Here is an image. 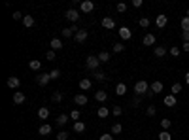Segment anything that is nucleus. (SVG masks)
<instances>
[{"mask_svg": "<svg viewBox=\"0 0 189 140\" xmlns=\"http://www.w3.org/2000/svg\"><path fill=\"white\" fill-rule=\"evenodd\" d=\"M134 93H136V95H148V93H149V85H148V81H144V80L136 81V85H134Z\"/></svg>", "mask_w": 189, "mask_h": 140, "instance_id": "1", "label": "nucleus"}, {"mask_svg": "<svg viewBox=\"0 0 189 140\" xmlns=\"http://www.w3.org/2000/svg\"><path fill=\"white\" fill-rule=\"evenodd\" d=\"M98 64H100V61H98V57H95V55H89V57H87V61H85L87 70H93V72H96Z\"/></svg>", "mask_w": 189, "mask_h": 140, "instance_id": "2", "label": "nucleus"}, {"mask_svg": "<svg viewBox=\"0 0 189 140\" xmlns=\"http://www.w3.org/2000/svg\"><path fill=\"white\" fill-rule=\"evenodd\" d=\"M80 9H81L83 13H89V12H93V9H95V4L91 2V0H83V2L80 4Z\"/></svg>", "mask_w": 189, "mask_h": 140, "instance_id": "3", "label": "nucleus"}, {"mask_svg": "<svg viewBox=\"0 0 189 140\" xmlns=\"http://www.w3.org/2000/svg\"><path fill=\"white\" fill-rule=\"evenodd\" d=\"M77 30H80V28H77L76 25H72V27H68V28H62V36H64V38H72V34H74V36L77 34Z\"/></svg>", "mask_w": 189, "mask_h": 140, "instance_id": "4", "label": "nucleus"}, {"mask_svg": "<svg viewBox=\"0 0 189 140\" xmlns=\"http://www.w3.org/2000/svg\"><path fill=\"white\" fill-rule=\"evenodd\" d=\"M19 85H21V80H19L17 76H9V78H8V87H9V89H17Z\"/></svg>", "mask_w": 189, "mask_h": 140, "instance_id": "5", "label": "nucleus"}, {"mask_svg": "<svg viewBox=\"0 0 189 140\" xmlns=\"http://www.w3.org/2000/svg\"><path fill=\"white\" fill-rule=\"evenodd\" d=\"M166 23H168V17H166V15H157V19H155V25H157L159 28H164L166 27Z\"/></svg>", "mask_w": 189, "mask_h": 140, "instance_id": "6", "label": "nucleus"}, {"mask_svg": "<svg viewBox=\"0 0 189 140\" xmlns=\"http://www.w3.org/2000/svg\"><path fill=\"white\" fill-rule=\"evenodd\" d=\"M149 89H151V93H153V95L163 93V81H153V83L149 85Z\"/></svg>", "mask_w": 189, "mask_h": 140, "instance_id": "7", "label": "nucleus"}, {"mask_svg": "<svg viewBox=\"0 0 189 140\" xmlns=\"http://www.w3.org/2000/svg\"><path fill=\"white\" fill-rule=\"evenodd\" d=\"M25 100H27L25 93H23V91H15V95H13V102H15V104H23Z\"/></svg>", "mask_w": 189, "mask_h": 140, "instance_id": "8", "label": "nucleus"}, {"mask_svg": "<svg viewBox=\"0 0 189 140\" xmlns=\"http://www.w3.org/2000/svg\"><path fill=\"white\" fill-rule=\"evenodd\" d=\"M119 36L123 38V40H129V38H132V32H130L129 27H121L119 28Z\"/></svg>", "mask_w": 189, "mask_h": 140, "instance_id": "9", "label": "nucleus"}, {"mask_svg": "<svg viewBox=\"0 0 189 140\" xmlns=\"http://www.w3.org/2000/svg\"><path fill=\"white\" fill-rule=\"evenodd\" d=\"M163 102H164V106H168V108H172V106H176V96H174V95H166Z\"/></svg>", "mask_w": 189, "mask_h": 140, "instance_id": "10", "label": "nucleus"}, {"mask_svg": "<svg viewBox=\"0 0 189 140\" xmlns=\"http://www.w3.org/2000/svg\"><path fill=\"white\" fill-rule=\"evenodd\" d=\"M74 102H76L77 106H85V104H87V96L80 93V95H76V96H74Z\"/></svg>", "mask_w": 189, "mask_h": 140, "instance_id": "11", "label": "nucleus"}, {"mask_svg": "<svg viewBox=\"0 0 189 140\" xmlns=\"http://www.w3.org/2000/svg\"><path fill=\"white\" fill-rule=\"evenodd\" d=\"M66 19H70L72 23H76V21L80 19V13H77L76 9H68V12H66Z\"/></svg>", "mask_w": 189, "mask_h": 140, "instance_id": "12", "label": "nucleus"}, {"mask_svg": "<svg viewBox=\"0 0 189 140\" xmlns=\"http://www.w3.org/2000/svg\"><path fill=\"white\" fill-rule=\"evenodd\" d=\"M49 80H51L49 74H40V76L36 78V81H38L40 85H47V83H49Z\"/></svg>", "mask_w": 189, "mask_h": 140, "instance_id": "13", "label": "nucleus"}, {"mask_svg": "<svg viewBox=\"0 0 189 140\" xmlns=\"http://www.w3.org/2000/svg\"><path fill=\"white\" fill-rule=\"evenodd\" d=\"M102 27H104V28H114V27H115L114 19H112V17H102Z\"/></svg>", "mask_w": 189, "mask_h": 140, "instance_id": "14", "label": "nucleus"}, {"mask_svg": "<svg viewBox=\"0 0 189 140\" xmlns=\"http://www.w3.org/2000/svg\"><path fill=\"white\" fill-rule=\"evenodd\" d=\"M153 53H155V57H164L166 55V47L164 46H155Z\"/></svg>", "mask_w": 189, "mask_h": 140, "instance_id": "15", "label": "nucleus"}, {"mask_svg": "<svg viewBox=\"0 0 189 140\" xmlns=\"http://www.w3.org/2000/svg\"><path fill=\"white\" fill-rule=\"evenodd\" d=\"M91 85H93V81H91V80H89V78H83V80L80 81V89L87 91V89H91Z\"/></svg>", "mask_w": 189, "mask_h": 140, "instance_id": "16", "label": "nucleus"}, {"mask_svg": "<svg viewBox=\"0 0 189 140\" xmlns=\"http://www.w3.org/2000/svg\"><path fill=\"white\" fill-rule=\"evenodd\" d=\"M38 133H40V134H43V136H46V134H49V133H51V125H47V123H42V125H40V129H38Z\"/></svg>", "mask_w": 189, "mask_h": 140, "instance_id": "17", "label": "nucleus"}, {"mask_svg": "<svg viewBox=\"0 0 189 140\" xmlns=\"http://www.w3.org/2000/svg\"><path fill=\"white\" fill-rule=\"evenodd\" d=\"M38 117H40L42 121H43V119H47V117H49V110L46 108V106H42V108L38 110Z\"/></svg>", "mask_w": 189, "mask_h": 140, "instance_id": "18", "label": "nucleus"}, {"mask_svg": "<svg viewBox=\"0 0 189 140\" xmlns=\"http://www.w3.org/2000/svg\"><path fill=\"white\" fill-rule=\"evenodd\" d=\"M125 93H127V85H125V83H117V85H115V95L123 96Z\"/></svg>", "mask_w": 189, "mask_h": 140, "instance_id": "19", "label": "nucleus"}, {"mask_svg": "<svg viewBox=\"0 0 189 140\" xmlns=\"http://www.w3.org/2000/svg\"><path fill=\"white\" fill-rule=\"evenodd\" d=\"M95 99H96L98 102H104V100L108 99V93H106V91H96V93H95Z\"/></svg>", "mask_w": 189, "mask_h": 140, "instance_id": "20", "label": "nucleus"}, {"mask_svg": "<svg viewBox=\"0 0 189 140\" xmlns=\"http://www.w3.org/2000/svg\"><path fill=\"white\" fill-rule=\"evenodd\" d=\"M87 40V30H77V34H76V42H85Z\"/></svg>", "mask_w": 189, "mask_h": 140, "instance_id": "21", "label": "nucleus"}, {"mask_svg": "<svg viewBox=\"0 0 189 140\" xmlns=\"http://www.w3.org/2000/svg\"><path fill=\"white\" fill-rule=\"evenodd\" d=\"M142 42H144V46H153L155 44V36L153 34H146Z\"/></svg>", "mask_w": 189, "mask_h": 140, "instance_id": "22", "label": "nucleus"}, {"mask_svg": "<svg viewBox=\"0 0 189 140\" xmlns=\"http://www.w3.org/2000/svg\"><path fill=\"white\" fill-rule=\"evenodd\" d=\"M68 119H70V115H66V114H61L59 117H57V125H66V123H68Z\"/></svg>", "mask_w": 189, "mask_h": 140, "instance_id": "23", "label": "nucleus"}, {"mask_svg": "<svg viewBox=\"0 0 189 140\" xmlns=\"http://www.w3.org/2000/svg\"><path fill=\"white\" fill-rule=\"evenodd\" d=\"M23 25H25L27 28H30L32 25H34V17H32V15H25V17H23Z\"/></svg>", "mask_w": 189, "mask_h": 140, "instance_id": "24", "label": "nucleus"}, {"mask_svg": "<svg viewBox=\"0 0 189 140\" xmlns=\"http://www.w3.org/2000/svg\"><path fill=\"white\" fill-rule=\"evenodd\" d=\"M49 46H51V49L55 51V49H61V47H62V42H61L59 38H53V40H51V44H49Z\"/></svg>", "mask_w": 189, "mask_h": 140, "instance_id": "25", "label": "nucleus"}, {"mask_svg": "<svg viewBox=\"0 0 189 140\" xmlns=\"http://www.w3.org/2000/svg\"><path fill=\"white\" fill-rule=\"evenodd\" d=\"M96 114H98V117H102V119H104V117H108V115H110V110L106 108V106H100Z\"/></svg>", "mask_w": 189, "mask_h": 140, "instance_id": "26", "label": "nucleus"}, {"mask_svg": "<svg viewBox=\"0 0 189 140\" xmlns=\"http://www.w3.org/2000/svg\"><path fill=\"white\" fill-rule=\"evenodd\" d=\"M98 61H100V62H108L110 61V53L108 51H100V53H98Z\"/></svg>", "mask_w": 189, "mask_h": 140, "instance_id": "27", "label": "nucleus"}, {"mask_svg": "<svg viewBox=\"0 0 189 140\" xmlns=\"http://www.w3.org/2000/svg\"><path fill=\"white\" fill-rule=\"evenodd\" d=\"M28 66H30V70H40L42 68V61H30Z\"/></svg>", "mask_w": 189, "mask_h": 140, "instance_id": "28", "label": "nucleus"}, {"mask_svg": "<svg viewBox=\"0 0 189 140\" xmlns=\"http://www.w3.org/2000/svg\"><path fill=\"white\" fill-rule=\"evenodd\" d=\"M74 131H76V133H83V131H85V123L76 121V123H74Z\"/></svg>", "mask_w": 189, "mask_h": 140, "instance_id": "29", "label": "nucleus"}, {"mask_svg": "<svg viewBox=\"0 0 189 140\" xmlns=\"http://www.w3.org/2000/svg\"><path fill=\"white\" fill-rule=\"evenodd\" d=\"M159 140H172V134L168 131H161L159 133Z\"/></svg>", "mask_w": 189, "mask_h": 140, "instance_id": "30", "label": "nucleus"}, {"mask_svg": "<svg viewBox=\"0 0 189 140\" xmlns=\"http://www.w3.org/2000/svg\"><path fill=\"white\" fill-rule=\"evenodd\" d=\"M180 91H182V83H174V85H172V89H170V95H174V96H176Z\"/></svg>", "mask_w": 189, "mask_h": 140, "instance_id": "31", "label": "nucleus"}, {"mask_svg": "<svg viewBox=\"0 0 189 140\" xmlns=\"http://www.w3.org/2000/svg\"><path fill=\"white\" fill-rule=\"evenodd\" d=\"M121 131H123V127H121V123H115L112 127V134H121Z\"/></svg>", "mask_w": 189, "mask_h": 140, "instance_id": "32", "label": "nucleus"}, {"mask_svg": "<svg viewBox=\"0 0 189 140\" xmlns=\"http://www.w3.org/2000/svg\"><path fill=\"white\" fill-rule=\"evenodd\" d=\"M138 25H140L142 28H148V27H149V19H148V17H142V19L138 21Z\"/></svg>", "mask_w": 189, "mask_h": 140, "instance_id": "33", "label": "nucleus"}, {"mask_svg": "<svg viewBox=\"0 0 189 140\" xmlns=\"http://www.w3.org/2000/svg\"><path fill=\"white\" fill-rule=\"evenodd\" d=\"M49 76H51V80H59V78H61V70H59V68L51 70V72H49Z\"/></svg>", "mask_w": 189, "mask_h": 140, "instance_id": "34", "label": "nucleus"}, {"mask_svg": "<svg viewBox=\"0 0 189 140\" xmlns=\"http://www.w3.org/2000/svg\"><path fill=\"white\" fill-rule=\"evenodd\" d=\"M170 119H166V117H163V119H161V127H163V131H166V129H168L170 127Z\"/></svg>", "mask_w": 189, "mask_h": 140, "instance_id": "35", "label": "nucleus"}, {"mask_svg": "<svg viewBox=\"0 0 189 140\" xmlns=\"http://www.w3.org/2000/svg\"><path fill=\"white\" fill-rule=\"evenodd\" d=\"M93 76H95V80H98V81L106 80V74H104V72H93Z\"/></svg>", "mask_w": 189, "mask_h": 140, "instance_id": "36", "label": "nucleus"}, {"mask_svg": "<svg viewBox=\"0 0 189 140\" xmlns=\"http://www.w3.org/2000/svg\"><path fill=\"white\" fill-rule=\"evenodd\" d=\"M180 25H182V30H189V17H183Z\"/></svg>", "mask_w": 189, "mask_h": 140, "instance_id": "37", "label": "nucleus"}, {"mask_svg": "<svg viewBox=\"0 0 189 140\" xmlns=\"http://www.w3.org/2000/svg\"><path fill=\"white\" fill-rule=\"evenodd\" d=\"M180 51H182V49L178 47V46H172V47H170V55H172V57H178V55H180Z\"/></svg>", "mask_w": 189, "mask_h": 140, "instance_id": "38", "label": "nucleus"}, {"mask_svg": "<svg viewBox=\"0 0 189 140\" xmlns=\"http://www.w3.org/2000/svg\"><path fill=\"white\" fill-rule=\"evenodd\" d=\"M112 114L117 117V115H121V114H123V108H121V106H114V108H112Z\"/></svg>", "mask_w": 189, "mask_h": 140, "instance_id": "39", "label": "nucleus"}, {"mask_svg": "<svg viewBox=\"0 0 189 140\" xmlns=\"http://www.w3.org/2000/svg\"><path fill=\"white\" fill-rule=\"evenodd\" d=\"M70 119H74V121L80 119V110H72L70 112Z\"/></svg>", "mask_w": 189, "mask_h": 140, "instance_id": "40", "label": "nucleus"}, {"mask_svg": "<svg viewBox=\"0 0 189 140\" xmlns=\"http://www.w3.org/2000/svg\"><path fill=\"white\" fill-rule=\"evenodd\" d=\"M112 49H114V53H121V51L125 49V46H123V44H114V47H112Z\"/></svg>", "mask_w": 189, "mask_h": 140, "instance_id": "41", "label": "nucleus"}, {"mask_svg": "<svg viewBox=\"0 0 189 140\" xmlns=\"http://www.w3.org/2000/svg\"><path fill=\"white\" fill-rule=\"evenodd\" d=\"M57 140H68V133H66V131L57 133Z\"/></svg>", "mask_w": 189, "mask_h": 140, "instance_id": "42", "label": "nucleus"}, {"mask_svg": "<svg viewBox=\"0 0 189 140\" xmlns=\"http://www.w3.org/2000/svg\"><path fill=\"white\" fill-rule=\"evenodd\" d=\"M51 99H53V102H61V100H62V95H61V93H57V91H55V93H53V96H51Z\"/></svg>", "mask_w": 189, "mask_h": 140, "instance_id": "43", "label": "nucleus"}, {"mask_svg": "<svg viewBox=\"0 0 189 140\" xmlns=\"http://www.w3.org/2000/svg\"><path fill=\"white\" fill-rule=\"evenodd\" d=\"M125 9H127V4H125V2H119V4H117V12H119V13H123Z\"/></svg>", "mask_w": 189, "mask_h": 140, "instance_id": "44", "label": "nucleus"}, {"mask_svg": "<svg viewBox=\"0 0 189 140\" xmlns=\"http://www.w3.org/2000/svg\"><path fill=\"white\" fill-rule=\"evenodd\" d=\"M155 114H157V110H155V106H148V115H149V117H153Z\"/></svg>", "mask_w": 189, "mask_h": 140, "instance_id": "45", "label": "nucleus"}, {"mask_svg": "<svg viewBox=\"0 0 189 140\" xmlns=\"http://www.w3.org/2000/svg\"><path fill=\"white\" fill-rule=\"evenodd\" d=\"M46 59H47V61H53V59H55V51H53V49L46 53Z\"/></svg>", "mask_w": 189, "mask_h": 140, "instance_id": "46", "label": "nucleus"}, {"mask_svg": "<svg viewBox=\"0 0 189 140\" xmlns=\"http://www.w3.org/2000/svg\"><path fill=\"white\" fill-rule=\"evenodd\" d=\"M12 17H13L15 21H19V19H21V21H23V17H25V15H23V13H21V12H15V13H13Z\"/></svg>", "mask_w": 189, "mask_h": 140, "instance_id": "47", "label": "nucleus"}, {"mask_svg": "<svg viewBox=\"0 0 189 140\" xmlns=\"http://www.w3.org/2000/svg\"><path fill=\"white\" fill-rule=\"evenodd\" d=\"M100 140H114V134H112V133H108V134H102V136H100Z\"/></svg>", "mask_w": 189, "mask_h": 140, "instance_id": "48", "label": "nucleus"}, {"mask_svg": "<svg viewBox=\"0 0 189 140\" xmlns=\"http://www.w3.org/2000/svg\"><path fill=\"white\" fill-rule=\"evenodd\" d=\"M182 38H183V42H189V30H183V32H182Z\"/></svg>", "mask_w": 189, "mask_h": 140, "instance_id": "49", "label": "nucleus"}, {"mask_svg": "<svg viewBox=\"0 0 189 140\" xmlns=\"http://www.w3.org/2000/svg\"><path fill=\"white\" fill-rule=\"evenodd\" d=\"M140 96H134V99H132V106H140Z\"/></svg>", "mask_w": 189, "mask_h": 140, "instance_id": "50", "label": "nucleus"}, {"mask_svg": "<svg viewBox=\"0 0 189 140\" xmlns=\"http://www.w3.org/2000/svg\"><path fill=\"white\" fill-rule=\"evenodd\" d=\"M132 6H134V8H140V6H142V0H132Z\"/></svg>", "mask_w": 189, "mask_h": 140, "instance_id": "51", "label": "nucleus"}, {"mask_svg": "<svg viewBox=\"0 0 189 140\" xmlns=\"http://www.w3.org/2000/svg\"><path fill=\"white\" fill-rule=\"evenodd\" d=\"M183 51H189V42H183V46H182Z\"/></svg>", "mask_w": 189, "mask_h": 140, "instance_id": "52", "label": "nucleus"}, {"mask_svg": "<svg viewBox=\"0 0 189 140\" xmlns=\"http://www.w3.org/2000/svg\"><path fill=\"white\" fill-rule=\"evenodd\" d=\"M185 83H187V85H189V72H187V74H185Z\"/></svg>", "mask_w": 189, "mask_h": 140, "instance_id": "53", "label": "nucleus"}, {"mask_svg": "<svg viewBox=\"0 0 189 140\" xmlns=\"http://www.w3.org/2000/svg\"><path fill=\"white\" fill-rule=\"evenodd\" d=\"M185 17H189V9H187V13H185Z\"/></svg>", "mask_w": 189, "mask_h": 140, "instance_id": "54", "label": "nucleus"}]
</instances>
